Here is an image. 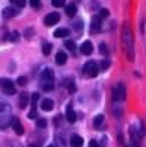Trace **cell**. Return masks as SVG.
<instances>
[{"label":"cell","instance_id":"obj_1","mask_svg":"<svg viewBox=\"0 0 146 147\" xmlns=\"http://www.w3.org/2000/svg\"><path fill=\"white\" fill-rule=\"evenodd\" d=\"M121 36H123L124 53L127 54V57H129L130 61H133V60H134V41H133V32H132L129 24H126V25L123 26Z\"/></svg>","mask_w":146,"mask_h":147},{"label":"cell","instance_id":"obj_2","mask_svg":"<svg viewBox=\"0 0 146 147\" xmlns=\"http://www.w3.org/2000/svg\"><path fill=\"white\" fill-rule=\"evenodd\" d=\"M0 88H2L3 93H6V95H15V92H16L15 83L10 79H0Z\"/></svg>","mask_w":146,"mask_h":147},{"label":"cell","instance_id":"obj_3","mask_svg":"<svg viewBox=\"0 0 146 147\" xmlns=\"http://www.w3.org/2000/svg\"><path fill=\"white\" fill-rule=\"evenodd\" d=\"M99 71V67L95 64L94 61H88L85 66H83V74L86 77H95Z\"/></svg>","mask_w":146,"mask_h":147},{"label":"cell","instance_id":"obj_4","mask_svg":"<svg viewBox=\"0 0 146 147\" xmlns=\"http://www.w3.org/2000/svg\"><path fill=\"white\" fill-rule=\"evenodd\" d=\"M124 98H126V88H124L123 83H117V85L114 86V89H113V99L120 102Z\"/></svg>","mask_w":146,"mask_h":147},{"label":"cell","instance_id":"obj_5","mask_svg":"<svg viewBox=\"0 0 146 147\" xmlns=\"http://www.w3.org/2000/svg\"><path fill=\"white\" fill-rule=\"evenodd\" d=\"M60 20V15L58 13H48L47 16H45V19H44V24H45V26H53V25H56L57 22Z\"/></svg>","mask_w":146,"mask_h":147},{"label":"cell","instance_id":"obj_6","mask_svg":"<svg viewBox=\"0 0 146 147\" xmlns=\"http://www.w3.org/2000/svg\"><path fill=\"white\" fill-rule=\"evenodd\" d=\"M12 128L15 130V133L18 136H22L24 134V125H22V122L19 121V118H16V117L12 118Z\"/></svg>","mask_w":146,"mask_h":147},{"label":"cell","instance_id":"obj_7","mask_svg":"<svg viewBox=\"0 0 146 147\" xmlns=\"http://www.w3.org/2000/svg\"><path fill=\"white\" fill-rule=\"evenodd\" d=\"M45 82H54V71L50 69H45L41 73V83H45Z\"/></svg>","mask_w":146,"mask_h":147},{"label":"cell","instance_id":"obj_8","mask_svg":"<svg viewBox=\"0 0 146 147\" xmlns=\"http://www.w3.org/2000/svg\"><path fill=\"white\" fill-rule=\"evenodd\" d=\"M92 51H94V45H92L91 41H85V42L80 45V53L83 55H89V54H92Z\"/></svg>","mask_w":146,"mask_h":147},{"label":"cell","instance_id":"obj_9","mask_svg":"<svg viewBox=\"0 0 146 147\" xmlns=\"http://www.w3.org/2000/svg\"><path fill=\"white\" fill-rule=\"evenodd\" d=\"M2 15H3V18H5V19L15 18V16L18 15V9H16V7H12V6L5 7V9H3V12H2Z\"/></svg>","mask_w":146,"mask_h":147},{"label":"cell","instance_id":"obj_10","mask_svg":"<svg viewBox=\"0 0 146 147\" xmlns=\"http://www.w3.org/2000/svg\"><path fill=\"white\" fill-rule=\"evenodd\" d=\"M28 102H29V95L26 92H22V93L19 95V108L20 109H25Z\"/></svg>","mask_w":146,"mask_h":147},{"label":"cell","instance_id":"obj_11","mask_svg":"<svg viewBox=\"0 0 146 147\" xmlns=\"http://www.w3.org/2000/svg\"><path fill=\"white\" fill-rule=\"evenodd\" d=\"M76 118H77V115H76V112L73 111L72 105H67V108H66V119L73 124V122L76 121Z\"/></svg>","mask_w":146,"mask_h":147},{"label":"cell","instance_id":"obj_12","mask_svg":"<svg viewBox=\"0 0 146 147\" xmlns=\"http://www.w3.org/2000/svg\"><path fill=\"white\" fill-rule=\"evenodd\" d=\"M101 28H102V25H101V18H99V16H95V18L92 19L91 31H92L94 34H96V32H99V31H101Z\"/></svg>","mask_w":146,"mask_h":147},{"label":"cell","instance_id":"obj_13","mask_svg":"<svg viewBox=\"0 0 146 147\" xmlns=\"http://www.w3.org/2000/svg\"><path fill=\"white\" fill-rule=\"evenodd\" d=\"M70 146L72 147H82L83 146V138L77 134H73L70 137Z\"/></svg>","mask_w":146,"mask_h":147},{"label":"cell","instance_id":"obj_14","mask_svg":"<svg viewBox=\"0 0 146 147\" xmlns=\"http://www.w3.org/2000/svg\"><path fill=\"white\" fill-rule=\"evenodd\" d=\"M53 107H54V102L51 100V99H43V102H41V109L43 111H51L53 109Z\"/></svg>","mask_w":146,"mask_h":147},{"label":"cell","instance_id":"obj_15","mask_svg":"<svg viewBox=\"0 0 146 147\" xmlns=\"http://www.w3.org/2000/svg\"><path fill=\"white\" fill-rule=\"evenodd\" d=\"M70 35V31L67 28H58L54 31V36L56 38H65V36H69Z\"/></svg>","mask_w":146,"mask_h":147},{"label":"cell","instance_id":"obj_16","mask_svg":"<svg viewBox=\"0 0 146 147\" xmlns=\"http://www.w3.org/2000/svg\"><path fill=\"white\" fill-rule=\"evenodd\" d=\"M66 61H67V55H66V53H63V51L57 53V55H56V63H57L58 66L66 64Z\"/></svg>","mask_w":146,"mask_h":147},{"label":"cell","instance_id":"obj_17","mask_svg":"<svg viewBox=\"0 0 146 147\" xmlns=\"http://www.w3.org/2000/svg\"><path fill=\"white\" fill-rule=\"evenodd\" d=\"M66 15L70 16V18H73L76 15V5L75 3H70V5L66 6Z\"/></svg>","mask_w":146,"mask_h":147},{"label":"cell","instance_id":"obj_18","mask_svg":"<svg viewBox=\"0 0 146 147\" xmlns=\"http://www.w3.org/2000/svg\"><path fill=\"white\" fill-rule=\"evenodd\" d=\"M41 88H43V90H53L54 89V82H45V83H41Z\"/></svg>","mask_w":146,"mask_h":147},{"label":"cell","instance_id":"obj_19","mask_svg":"<svg viewBox=\"0 0 146 147\" xmlns=\"http://www.w3.org/2000/svg\"><path fill=\"white\" fill-rule=\"evenodd\" d=\"M102 122H104V115H96L95 119H94V127L95 128H99Z\"/></svg>","mask_w":146,"mask_h":147},{"label":"cell","instance_id":"obj_20","mask_svg":"<svg viewBox=\"0 0 146 147\" xmlns=\"http://www.w3.org/2000/svg\"><path fill=\"white\" fill-rule=\"evenodd\" d=\"M65 47H66L69 51H72V53H75V51H76V45H75L73 41H70V39H67L66 42H65Z\"/></svg>","mask_w":146,"mask_h":147},{"label":"cell","instance_id":"obj_21","mask_svg":"<svg viewBox=\"0 0 146 147\" xmlns=\"http://www.w3.org/2000/svg\"><path fill=\"white\" fill-rule=\"evenodd\" d=\"M51 44L50 42H43V54L44 55H48L50 53H51Z\"/></svg>","mask_w":146,"mask_h":147},{"label":"cell","instance_id":"obj_22","mask_svg":"<svg viewBox=\"0 0 146 147\" xmlns=\"http://www.w3.org/2000/svg\"><path fill=\"white\" fill-rule=\"evenodd\" d=\"M110 66H111V61H110V60H102V61H101V66H99V70L104 71V70H107Z\"/></svg>","mask_w":146,"mask_h":147},{"label":"cell","instance_id":"obj_23","mask_svg":"<svg viewBox=\"0 0 146 147\" xmlns=\"http://www.w3.org/2000/svg\"><path fill=\"white\" fill-rule=\"evenodd\" d=\"M51 5L54 7H63L66 6V0H51Z\"/></svg>","mask_w":146,"mask_h":147},{"label":"cell","instance_id":"obj_24","mask_svg":"<svg viewBox=\"0 0 146 147\" xmlns=\"http://www.w3.org/2000/svg\"><path fill=\"white\" fill-rule=\"evenodd\" d=\"M37 127H38V128H45V127H47V121H45L44 118L37 119Z\"/></svg>","mask_w":146,"mask_h":147},{"label":"cell","instance_id":"obj_25","mask_svg":"<svg viewBox=\"0 0 146 147\" xmlns=\"http://www.w3.org/2000/svg\"><path fill=\"white\" fill-rule=\"evenodd\" d=\"M16 83L19 86H25L26 83H28V79L25 77V76H20V77H18V80H16Z\"/></svg>","mask_w":146,"mask_h":147},{"label":"cell","instance_id":"obj_26","mask_svg":"<svg viewBox=\"0 0 146 147\" xmlns=\"http://www.w3.org/2000/svg\"><path fill=\"white\" fill-rule=\"evenodd\" d=\"M10 2H12L15 6H18V7H24V6L26 5V0H10Z\"/></svg>","mask_w":146,"mask_h":147},{"label":"cell","instance_id":"obj_27","mask_svg":"<svg viewBox=\"0 0 146 147\" xmlns=\"http://www.w3.org/2000/svg\"><path fill=\"white\" fill-rule=\"evenodd\" d=\"M99 53L102 54V55H108V48H107V45L105 44H99Z\"/></svg>","mask_w":146,"mask_h":147},{"label":"cell","instance_id":"obj_28","mask_svg":"<svg viewBox=\"0 0 146 147\" xmlns=\"http://www.w3.org/2000/svg\"><path fill=\"white\" fill-rule=\"evenodd\" d=\"M108 15H110L108 9H101L99 10V18H108Z\"/></svg>","mask_w":146,"mask_h":147},{"label":"cell","instance_id":"obj_29","mask_svg":"<svg viewBox=\"0 0 146 147\" xmlns=\"http://www.w3.org/2000/svg\"><path fill=\"white\" fill-rule=\"evenodd\" d=\"M29 3H31V6H32V7L38 9V7H39V5H41V0H29Z\"/></svg>","mask_w":146,"mask_h":147},{"label":"cell","instance_id":"obj_30","mask_svg":"<svg viewBox=\"0 0 146 147\" xmlns=\"http://www.w3.org/2000/svg\"><path fill=\"white\" fill-rule=\"evenodd\" d=\"M37 117H38V114H37V109H31V111H29V114H28V118L34 119V118H37Z\"/></svg>","mask_w":146,"mask_h":147},{"label":"cell","instance_id":"obj_31","mask_svg":"<svg viewBox=\"0 0 146 147\" xmlns=\"http://www.w3.org/2000/svg\"><path fill=\"white\" fill-rule=\"evenodd\" d=\"M18 39H19V32H16V31L12 32L10 34V41H18Z\"/></svg>","mask_w":146,"mask_h":147},{"label":"cell","instance_id":"obj_32","mask_svg":"<svg viewBox=\"0 0 146 147\" xmlns=\"http://www.w3.org/2000/svg\"><path fill=\"white\" fill-rule=\"evenodd\" d=\"M69 90H70L72 93L76 90V86H75V83H73V82H70V83H69Z\"/></svg>","mask_w":146,"mask_h":147},{"label":"cell","instance_id":"obj_33","mask_svg":"<svg viewBox=\"0 0 146 147\" xmlns=\"http://www.w3.org/2000/svg\"><path fill=\"white\" fill-rule=\"evenodd\" d=\"M89 147H99V146H98V141H96V140H91V141H89Z\"/></svg>","mask_w":146,"mask_h":147},{"label":"cell","instance_id":"obj_34","mask_svg":"<svg viewBox=\"0 0 146 147\" xmlns=\"http://www.w3.org/2000/svg\"><path fill=\"white\" fill-rule=\"evenodd\" d=\"M32 34H34V31H32V29H26V31H25V35H26V38H28V39L31 38L29 35H32Z\"/></svg>","mask_w":146,"mask_h":147},{"label":"cell","instance_id":"obj_35","mask_svg":"<svg viewBox=\"0 0 146 147\" xmlns=\"http://www.w3.org/2000/svg\"><path fill=\"white\" fill-rule=\"evenodd\" d=\"M48 147H53V146H48Z\"/></svg>","mask_w":146,"mask_h":147}]
</instances>
